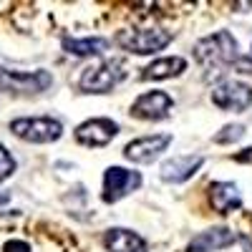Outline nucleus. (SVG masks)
Returning a JSON list of instances; mask_svg holds the SVG:
<instances>
[{"instance_id": "6ab92c4d", "label": "nucleus", "mask_w": 252, "mask_h": 252, "mask_svg": "<svg viewBox=\"0 0 252 252\" xmlns=\"http://www.w3.org/2000/svg\"><path fill=\"white\" fill-rule=\"evenodd\" d=\"M3 252H31V245L23 240H8L3 245Z\"/></svg>"}, {"instance_id": "aec40b11", "label": "nucleus", "mask_w": 252, "mask_h": 252, "mask_svg": "<svg viewBox=\"0 0 252 252\" xmlns=\"http://www.w3.org/2000/svg\"><path fill=\"white\" fill-rule=\"evenodd\" d=\"M235 159H237V161H252V149H245V152L237 154Z\"/></svg>"}, {"instance_id": "4468645a", "label": "nucleus", "mask_w": 252, "mask_h": 252, "mask_svg": "<svg viewBox=\"0 0 252 252\" xmlns=\"http://www.w3.org/2000/svg\"><path fill=\"white\" fill-rule=\"evenodd\" d=\"M103 245L109 252H146V242L126 227H111L103 235Z\"/></svg>"}, {"instance_id": "7ed1b4c3", "label": "nucleus", "mask_w": 252, "mask_h": 252, "mask_svg": "<svg viewBox=\"0 0 252 252\" xmlns=\"http://www.w3.org/2000/svg\"><path fill=\"white\" fill-rule=\"evenodd\" d=\"M53 86V76L48 71H10L0 66V91L15 96H33L43 94Z\"/></svg>"}, {"instance_id": "1a4fd4ad", "label": "nucleus", "mask_w": 252, "mask_h": 252, "mask_svg": "<svg viewBox=\"0 0 252 252\" xmlns=\"http://www.w3.org/2000/svg\"><path fill=\"white\" fill-rule=\"evenodd\" d=\"M174 98L164 91H146L131 103V116L144 121H161L172 114Z\"/></svg>"}, {"instance_id": "20e7f679", "label": "nucleus", "mask_w": 252, "mask_h": 252, "mask_svg": "<svg viewBox=\"0 0 252 252\" xmlns=\"http://www.w3.org/2000/svg\"><path fill=\"white\" fill-rule=\"evenodd\" d=\"M10 131L31 144H51L63 136V124L53 116H26V119H13Z\"/></svg>"}, {"instance_id": "ddd939ff", "label": "nucleus", "mask_w": 252, "mask_h": 252, "mask_svg": "<svg viewBox=\"0 0 252 252\" xmlns=\"http://www.w3.org/2000/svg\"><path fill=\"white\" fill-rule=\"evenodd\" d=\"M209 199H212V207L217 209L220 215H229L235 209L242 207V194L240 187L232 182H215L209 184Z\"/></svg>"}, {"instance_id": "423d86ee", "label": "nucleus", "mask_w": 252, "mask_h": 252, "mask_svg": "<svg viewBox=\"0 0 252 252\" xmlns=\"http://www.w3.org/2000/svg\"><path fill=\"white\" fill-rule=\"evenodd\" d=\"M141 187V174L131 172V169H124V166H109L103 172V192L101 199L106 204H114L119 199H124L129 192Z\"/></svg>"}, {"instance_id": "0eeeda50", "label": "nucleus", "mask_w": 252, "mask_h": 252, "mask_svg": "<svg viewBox=\"0 0 252 252\" xmlns=\"http://www.w3.org/2000/svg\"><path fill=\"white\" fill-rule=\"evenodd\" d=\"M212 103L222 111H247L252 106V86L242 81H222L212 89Z\"/></svg>"}, {"instance_id": "a211bd4d", "label": "nucleus", "mask_w": 252, "mask_h": 252, "mask_svg": "<svg viewBox=\"0 0 252 252\" xmlns=\"http://www.w3.org/2000/svg\"><path fill=\"white\" fill-rule=\"evenodd\" d=\"M13 172H15V159L5 146L0 144V184H3L8 177H13Z\"/></svg>"}, {"instance_id": "412c9836", "label": "nucleus", "mask_w": 252, "mask_h": 252, "mask_svg": "<svg viewBox=\"0 0 252 252\" xmlns=\"http://www.w3.org/2000/svg\"><path fill=\"white\" fill-rule=\"evenodd\" d=\"M240 242L245 245V252H252V242H250L247 237H240Z\"/></svg>"}, {"instance_id": "dca6fc26", "label": "nucleus", "mask_w": 252, "mask_h": 252, "mask_svg": "<svg viewBox=\"0 0 252 252\" xmlns=\"http://www.w3.org/2000/svg\"><path fill=\"white\" fill-rule=\"evenodd\" d=\"M61 46L63 51H66L68 56H101V53H106L109 46H111V40L106 38H71V35H63L61 40Z\"/></svg>"}, {"instance_id": "4be33fe9", "label": "nucleus", "mask_w": 252, "mask_h": 252, "mask_svg": "<svg viewBox=\"0 0 252 252\" xmlns=\"http://www.w3.org/2000/svg\"><path fill=\"white\" fill-rule=\"evenodd\" d=\"M8 199H10V197H8V194H0V204H5V202H8Z\"/></svg>"}, {"instance_id": "f8f14e48", "label": "nucleus", "mask_w": 252, "mask_h": 252, "mask_svg": "<svg viewBox=\"0 0 252 252\" xmlns=\"http://www.w3.org/2000/svg\"><path fill=\"white\" fill-rule=\"evenodd\" d=\"M237 242V235L227 227H212L207 232H199L197 237L189 240L187 245V252H217V250H224L229 245Z\"/></svg>"}, {"instance_id": "9b49d317", "label": "nucleus", "mask_w": 252, "mask_h": 252, "mask_svg": "<svg viewBox=\"0 0 252 252\" xmlns=\"http://www.w3.org/2000/svg\"><path fill=\"white\" fill-rule=\"evenodd\" d=\"M204 164V157L199 154H179V157H169L164 159L159 166V177L166 184H182L187 179H192Z\"/></svg>"}, {"instance_id": "f3484780", "label": "nucleus", "mask_w": 252, "mask_h": 252, "mask_svg": "<svg viewBox=\"0 0 252 252\" xmlns=\"http://www.w3.org/2000/svg\"><path fill=\"white\" fill-rule=\"evenodd\" d=\"M242 136H245V126L242 124H227V126H222V131L215 134V141L217 144H235Z\"/></svg>"}, {"instance_id": "2eb2a0df", "label": "nucleus", "mask_w": 252, "mask_h": 252, "mask_svg": "<svg viewBox=\"0 0 252 252\" xmlns=\"http://www.w3.org/2000/svg\"><path fill=\"white\" fill-rule=\"evenodd\" d=\"M184 71H187V61L182 56H164V58L152 61L149 66L144 68L141 78L144 81H164V78H174Z\"/></svg>"}, {"instance_id": "f03ea898", "label": "nucleus", "mask_w": 252, "mask_h": 252, "mask_svg": "<svg viewBox=\"0 0 252 252\" xmlns=\"http://www.w3.org/2000/svg\"><path fill=\"white\" fill-rule=\"evenodd\" d=\"M114 40L119 48L129 53L149 56V53L164 51L174 40V33L164 28H126V31H119Z\"/></svg>"}, {"instance_id": "6e6552de", "label": "nucleus", "mask_w": 252, "mask_h": 252, "mask_svg": "<svg viewBox=\"0 0 252 252\" xmlns=\"http://www.w3.org/2000/svg\"><path fill=\"white\" fill-rule=\"evenodd\" d=\"M174 141L172 134H152V136H139L134 141L126 144L124 149V157L129 161H136V164H152L157 157H161L169 144Z\"/></svg>"}, {"instance_id": "39448f33", "label": "nucleus", "mask_w": 252, "mask_h": 252, "mask_svg": "<svg viewBox=\"0 0 252 252\" xmlns=\"http://www.w3.org/2000/svg\"><path fill=\"white\" fill-rule=\"evenodd\" d=\"M126 78L121 61H103L98 66H91L81 73L78 89L83 94H109Z\"/></svg>"}, {"instance_id": "f257e3e1", "label": "nucleus", "mask_w": 252, "mask_h": 252, "mask_svg": "<svg viewBox=\"0 0 252 252\" xmlns=\"http://www.w3.org/2000/svg\"><path fill=\"white\" fill-rule=\"evenodd\" d=\"M194 58L204 66L207 71V81L215 76H222L227 68H235L240 61V51H237V40L229 31H217L207 38H199L194 43Z\"/></svg>"}, {"instance_id": "9d476101", "label": "nucleus", "mask_w": 252, "mask_h": 252, "mask_svg": "<svg viewBox=\"0 0 252 252\" xmlns=\"http://www.w3.org/2000/svg\"><path fill=\"white\" fill-rule=\"evenodd\" d=\"M119 134V124L114 119H89L76 126V141L83 144V146H106L109 141H114Z\"/></svg>"}]
</instances>
